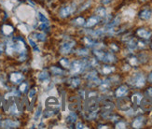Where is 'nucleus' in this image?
I'll use <instances>...</instances> for the list:
<instances>
[{"label":"nucleus","instance_id":"f257e3e1","mask_svg":"<svg viewBox=\"0 0 152 129\" xmlns=\"http://www.w3.org/2000/svg\"><path fill=\"white\" fill-rule=\"evenodd\" d=\"M94 54L99 61H102V62L107 63V64H112L117 61L116 56L112 52H104L99 49H95L94 51Z\"/></svg>","mask_w":152,"mask_h":129},{"label":"nucleus","instance_id":"f03ea898","mask_svg":"<svg viewBox=\"0 0 152 129\" xmlns=\"http://www.w3.org/2000/svg\"><path fill=\"white\" fill-rule=\"evenodd\" d=\"M88 61L86 59H82V60H77V61H74L73 63L70 64V70H71V73L75 74H79L81 73L85 70V69L88 66Z\"/></svg>","mask_w":152,"mask_h":129},{"label":"nucleus","instance_id":"7ed1b4c3","mask_svg":"<svg viewBox=\"0 0 152 129\" xmlns=\"http://www.w3.org/2000/svg\"><path fill=\"white\" fill-rule=\"evenodd\" d=\"M129 83L135 88H141L146 83V79H145L144 75L142 73H135L134 75L132 76L130 79Z\"/></svg>","mask_w":152,"mask_h":129},{"label":"nucleus","instance_id":"20e7f679","mask_svg":"<svg viewBox=\"0 0 152 129\" xmlns=\"http://www.w3.org/2000/svg\"><path fill=\"white\" fill-rule=\"evenodd\" d=\"M117 107L118 110H121L122 111H127L132 108V100L131 98L127 97L126 96L118 98L117 101Z\"/></svg>","mask_w":152,"mask_h":129},{"label":"nucleus","instance_id":"39448f33","mask_svg":"<svg viewBox=\"0 0 152 129\" xmlns=\"http://www.w3.org/2000/svg\"><path fill=\"white\" fill-rule=\"evenodd\" d=\"M140 108L144 111H149L152 110V98L149 97H145L142 98L140 102Z\"/></svg>","mask_w":152,"mask_h":129},{"label":"nucleus","instance_id":"423d86ee","mask_svg":"<svg viewBox=\"0 0 152 129\" xmlns=\"http://www.w3.org/2000/svg\"><path fill=\"white\" fill-rule=\"evenodd\" d=\"M76 10V6L75 5H70V6H66L64 7V8L61 9L60 10V16L63 18H67L68 16H70L71 14H73Z\"/></svg>","mask_w":152,"mask_h":129},{"label":"nucleus","instance_id":"0eeeda50","mask_svg":"<svg viewBox=\"0 0 152 129\" xmlns=\"http://www.w3.org/2000/svg\"><path fill=\"white\" fill-rule=\"evenodd\" d=\"M76 45V42L74 40H68V41H65L64 43L62 44L61 48H60V52L64 54H67L69 53L72 49H73V47Z\"/></svg>","mask_w":152,"mask_h":129},{"label":"nucleus","instance_id":"6e6552de","mask_svg":"<svg viewBox=\"0 0 152 129\" xmlns=\"http://www.w3.org/2000/svg\"><path fill=\"white\" fill-rule=\"evenodd\" d=\"M19 125H20L19 122L13 121L11 119H6L0 123V126L3 128H17L19 127Z\"/></svg>","mask_w":152,"mask_h":129},{"label":"nucleus","instance_id":"1a4fd4ad","mask_svg":"<svg viewBox=\"0 0 152 129\" xmlns=\"http://www.w3.org/2000/svg\"><path fill=\"white\" fill-rule=\"evenodd\" d=\"M128 92H129V88H128L127 85H121V86H118L116 89V91H115V97L117 98L125 97L128 94Z\"/></svg>","mask_w":152,"mask_h":129},{"label":"nucleus","instance_id":"9d476101","mask_svg":"<svg viewBox=\"0 0 152 129\" xmlns=\"http://www.w3.org/2000/svg\"><path fill=\"white\" fill-rule=\"evenodd\" d=\"M24 77L22 73H20V72H13L11 73L10 75V80L11 81V83H21L22 81L23 80Z\"/></svg>","mask_w":152,"mask_h":129},{"label":"nucleus","instance_id":"9b49d317","mask_svg":"<svg viewBox=\"0 0 152 129\" xmlns=\"http://www.w3.org/2000/svg\"><path fill=\"white\" fill-rule=\"evenodd\" d=\"M137 36L143 39H149L152 36V32L146 28H139L136 31Z\"/></svg>","mask_w":152,"mask_h":129},{"label":"nucleus","instance_id":"f8f14e48","mask_svg":"<svg viewBox=\"0 0 152 129\" xmlns=\"http://www.w3.org/2000/svg\"><path fill=\"white\" fill-rule=\"evenodd\" d=\"M146 123V119H145L143 116H138L136 117L133 123H132V127L133 128H142Z\"/></svg>","mask_w":152,"mask_h":129},{"label":"nucleus","instance_id":"ddd939ff","mask_svg":"<svg viewBox=\"0 0 152 129\" xmlns=\"http://www.w3.org/2000/svg\"><path fill=\"white\" fill-rule=\"evenodd\" d=\"M152 16V11L149 9H144L139 13H138V17H139L143 21H148Z\"/></svg>","mask_w":152,"mask_h":129},{"label":"nucleus","instance_id":"4468645a","mask_svg":"<svg viewBox=\"0 0 152 129\" xmlns=\"http://www.w3.org/2000/svg\"><path fill=\"white\" fill-rule=\"evenodd\" d=\"M99 17H97V16H92V17H91V18H89L88 20H87V22L85 23V26L87 27V28H91V27H94V25H96L98 23H99Z\"/></svg>","mask_w":152,"mask_h":129},{"label":"nucleus","instance_id":"2eb2a0df","mask_svg":"<svg viewBox=\"0 0 152 129\" xmlns=\"http://www.w3.org/2000/svg\"><path fill=\"white\" fill-rule=\"evenodd\" d=\"M143 97H144L142 96V94H140V93H135V94H133V97H132V98H131L132 103H133L134 105H135V106H139Z\"/></svg>","mask_w":152,"mask_h":129},{"label":"nucleus","instance_id":"dca6fc26","mask_svg":"<svg viewBox=\"0 0 152 129\" xmlns=\"http://www.w3.org/2000/svg\"><path fill=\"white\" fill-rule=\"evenodd\" d=\"M46 106H47V108H50L51 110V108L59 106V102L54 97H49L47 100H46Z\"/></svg>","mask_w":152,"mask_h":129},{"label":"nucleus","instance_id":"f3484780","mask_svg":"<svg viewBox=\"0 0 152 129\" xmlns=\"http://www.w3.org/2000/svg\"><path fill=\"white\" fill-rule=\"evenodd\" d=\"M50 71L51 72V74H53V75H57V76H62V75H64L65 72L64 70H63L60 67H57V66H51L50 69Z\"/></svg>","mask_w":152,"mask_h":129},{"label":"nucleus","instance_id":"a211bd4d","mask_svg":"<svg viewBox=\"0 0 152 129\" xmlns=\"http://www.w3.org/2000/svg\"><path fill=\"white\" fill-rule=\"evenodd\" d=\"M13 31H14V29H13V27L10 24H4L2 26V32L5 36H10L13 33Z\"/></svg>","mask_w":152,"mask_h":129},{"label":"nucleus","instance_id":"6ab92c4d","mask_svg":"<svg viewBox=\"0 0 152 129\" xmlns=\"http://www.w3.org/2000/svg\"><path fill=\"white\" fill-rule=\"evenodd\" d=\"M95 13L97 14V17L99 18H104L107 16V10H105L104 7H99V8L96 9Z\"/></svg>","mask_w":152,"mask_h":129},{"label":"nucleus","instance_id":"aec40b11","mask_svg":"<svg viewBox=\"0 0 152 129\" xmlns=\"http://www.w3.org/2000/svg\"><path fill=\"white\" fill-rule=\"evenodd\" d=\"M114 71H115L114 66H104L101 69V72L104 74V75H108V74H111Z\"/></svg>","mask_w":152,"mask_h":129},{"label":"nucleus","instance_id":"412c9836","mask_svg":"<svg viewBox=\"0 0 152 129\" xmlns=\"http://www.w3.org/2000/svg\"><path fill=\"white\" fill-rule=\"evenodd\" d=\"M77 116L75 112H71L68 117L66 118V123L69 124V125H73L75 122H77Z\"/></svg>","mask_w":152,"mask_h":129},{"label":"nucleus","instance_id":"4be33fe9","mask_svg":"<svg viewBox=\"0 0 152 129\" xmlns=\"http://www.w3.org/2000/svg\"><path fill=\"white\" fill-rule=\"evenodd\" d=\"M85 78L87 79L88 80H96V79H99L98 78V75H97V72L92 70V71H90L87 75H85Z\"/></svg>","mask_w":152,"mask_h":129},{"label":"nucleus","instance_id":"5701e85b","mask_svg":"<svg viewBox=\"0 0 152 129\" xmlns=\"http://www.w3.org/2000/svg\"><path fill=\"white\" fill-rule=\"evenodd\" d=\"M138 47V41L136 39H134V38H132V39H130V41L128 42V48L130 49V50H134V49H136Z\"/></svg>","mask_w":152,"mask_h":129},{"label":"nucleus","instance_id":"b1692460","mask_svg":"<svg viewBox=\"0 0 152 129\" xmlns=\"http://www.w3.org/2000/svg\"><path fill=\"white\" fill-rule=\"evenodd\" d=\"M9 111L10 112V114H12V115H18V108H17V105H16V103L15 102H12V104L10 105V110H9Z\"/></svg>","mask_w":152,"mask_h":129},{"label":"nucleus","instance_id":"393cba45","mask_svg":"<svg viewBox=\"0 0 152 129\" xmlns=\"http://www.w3.org/2000/svg\"><path fill=\"white\" fill-rule=\"evenodd\" d=\"M70 85L72 86V87H74V88H77L79 84H80V80H79L78 78H77V77H74V78H72L71 80H70Z\"/></svg>","mask_w":152,"mask_h":129},{"label":"nucleus","instance_id":"a878e982","mask_svg":"<svg viewBox=\"0 0 152 129\" xmlns=\"http://www.w3.org/2000/svg\"><path fill=\"white\" fill-rule=\"evenodd\" d=\"M33 36H34L36 39L39 40V41H45V39H46V36L42 33H34Z\"/></svg>","mask_w":152,"mask_h":129},{"label":"nucleus","instance_id":"bb28decb","mask_svg":"<svg viewBox=\"0 0 152 129\" xmlns=\"http://www.w3.org/2000/svg\"><path fill=\"white\" fill-rule=\"evenodd\" d=\"M49 79V74L46 72V71H43L41 72L40 74L38 75V80H41V81H44L46 80H48Z\"/></svg>","mask_w":152,"mask_h":129},{"label":"nucleus","instance_id":"cd10ccee","mask_svg":"<svg viewBox=\"0 0 152 129\" xmlns=\"http://www.w3.org/2000/svg\"><path fill=\"white\" fill-rule=\"evenodd\" d=\"M129 63H130V65L131 66H137L138 65V58H136V57H134V56H133V57H130L129 59Z\"/></svg>","mask_w":152,"mask_h":129},{"label":"nucleus","instance_id":"c85d7f7f","mask_svg":"<svg viewBox=\"0 0 152 129\" xmlns=\"http://www.w3.org/2000/svg\"><path fill=\"white\" fill-rule=\"evenodd\" d=\"M38 19H39V21L41 22V24H50L49 20L46 18L42 13H38Z\"/></svg>","mask_w":152,"mask_h":129},{"label":"nucleus","instance_id":"c756f323","mask_svg":"<svg viewBox=\"0 0 152 129\" xmlns=\"http://www.w3.org/2000/svg\"><path fill=\"white\" fill-rule=\"evenodd\" d=\"M27 87H28V84L26 83H23L20 84V87H19V90L20 92L22 93H26V91H27Z\"/></svg>","mask_w":152,"mask_h":129},{"label":"nucleus","instance_id":"7c9ffc66","mask_svg":"<svg viewBox=\"0 0 152 129\" xmlns=\"http://www.w3.org/2000/svg\"><path fill=\"white\" fill-rule=\"evenodd\" d=\"M60 63H61V65H62L63 66L66 67V69H68V67H70V64H71V63L69 62V61H68L66 58H63V59H61Z\"/></svg>","mask_w":152,"mask_h":129},{"label":"nucleus","instance_id":"2f4dec72","mask_svg":"<svg viewBox=\"0 0 152 129\" xmlns=\"http://www.w3.org/2000/svg\"><path fill=\"white\" fill-rule=\"evenodd\" d=\"M75 24H77V25H84L85 24V20L83 17H78L76 20H74Z\"/></svg>","mask_w":152,"mask_h":129},{"label":"nucleus","instance_id":"473e14b6","mask_svg":"<svg viewBox=\"0 0 152 129\" xmlns=\"http://www.w3.org/2000/svg\"><path fill=\"white\" fill-rule=\"evenodd\" d=\"M77 55L79 56H85V55H88V50L87 49H80V50H78L77 51Z\"/></svg>","mask_w":152,"mask_h":129},{"label":"nucleus","instance_id":"72a5a7b5","mask_svg":"<svg viewBox=\"0 0 152 129\" xmlns=\"http://www.w3.org/2000/svg\"><path fill=\"white\" fill-rule=\"evenodd\" d=\"M36 93H37L36 88H32V89L29 91V94H28V98H29L30 100H32L33 98H34V97L36 96Z\"/></svg>","mask_w":152,"mask_h":129},{"label":"nucleus","instance_id":"f704fd0d","mask_svg":"<svg viewBox=\"0 0 152 129\" xmlns=\"http://www.w3.org/2000/svg\"><path fill=\"white\" fill-rule=\"evenodd\" d=\"M116 128H126V124L124 123V122L122 121H120V122H118V123L116 124Z\"/></svg>","mask_w":152,"mask_h":129},{"label":"nucleus","instance_id":"c9c22d12","mask_svg":"<svg viewBox=\"0 0 152 129\" xmlns=\"http://www.w3.org/2000/svg\"><path fill=\"white\" fill-rule=\"evenodd\" d=\"M29 43H30V45L32 46V48L34 49L36 52H39V49H38V47H37V45L33 41V40L31 39V38H29Z\"/></svg>","mask_w":152,"mask_h":129},{"label":"nucleus","instance_id":"e433bc0d","mask_svg":"<svg viewBox=\"0 0 152 129\" xmlns=\"http://www.w3.org/2000/svg\"><path fill=\"white\" fill-rule=\"evenodd\" d=\"M40 114H41V107L39 106V107H38V110H37V113H36V116H35V120H36V121L38 120L39 116H40Z\"/></svg>","mask_w":152,"mask_h":129},{"label":"nucleus","instance_id":"4c0bfd02","mask_svg":"<svg viewBox=\"0 0 152 129\" xmlns=\"http://www.w3.org/2000/svg\"><path fill=\"white\" fill-rule=\"evenodd\" d=\"M147 94H148V97H149L152 98V87L148 88V90H147Z\"/></svg>","mask_w":152,"mask_h":129},{"label":"nucleus","instance_id":"58836bf2","mask_svg":"<svg viewBox=\"0 0 152 129\" xmlns=\"http://www.w3.org/2000/svg\"><path fill=\"white\" fill-rule=\"evenodd\" d=\"M111 2H112V0H101V3L103 5H107V4H109Z\"/></svg>","mask_w":152,"mask_h":129},{"label":"nucleus","instance_id":"ea45409f","mask_svg":"<svg viewBox=\"0 0 152 129\" xmlns=\"http://www.w3.org/2000/svg\"><path fill=\"white\" fill-rule=\"evenodd\" d=\"M84 126H83V124L82 123H80V122H79V123H77V126H76V128H83Z\"/></svg>","mask_w":152,"mask_h":129},{"label":"nucleus","instance_id":"a19ab883","mask_svg":"<svg viewBox=\"0 0 152 129\" xmlns=\"http://www.w3.org/2000/svg\"><path fill=\"white\" fill-rule=\"evenodd\" d=\"M148 81H149L150 83H152V72L149 73V75H148Z\"/></svg>","mask_w":152,"mask_h":129},{"label":"nucleus","instance_id":"79ce46f5","mask_svg":"<svg viewBox=\"0 0 152 129\" xmlns=\"http://www.w3.org/2000/svg\"><path fill=\"white\" fill-rule=\"evenodd\" d=\"M3 51H4V49H3V45H2V44H0V54H1V53L3 52Z\"/></svg>","mask_w":152,"mask_h":129},{"label":"nucleus","instance_id":"37998d69","mask_svg":"<svg viewBox=\"0 0 152 129\" xmlns=\"http://www.w3.org/2000/svg\"><path fill=\"white\" fill-rule=\"evenodd\" d=\"M138 1H140V2H147L148 0H138Z\"/></svg>","mask_w":152,"mask_h":129},{"label":"nucleus","instance_id":"c03bdc74","mask_svg":"<svg viewBox=\"0 0 152 129\" xmlns=\"http://www.w3.org/2000/svg\"><path fill=\"white\" fill-rule=\"evenodd\" d=\"M151 49H152V44H151Z\"/></svg>","mask_w":152,"mask_h":129}]
</instances>
